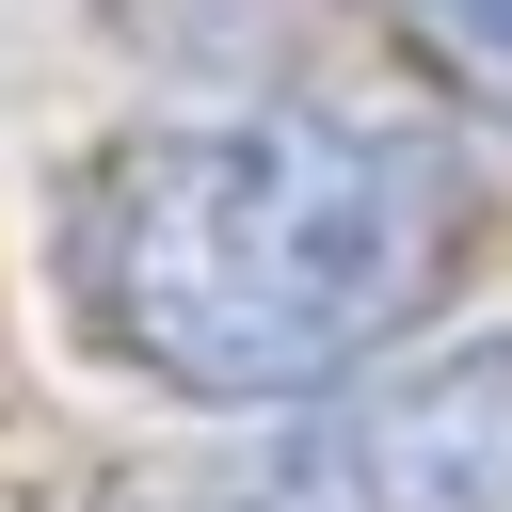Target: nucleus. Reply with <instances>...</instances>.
I'll list each match as a JSON object with an SVG mask.
<instances>
[{"label": "nucleus", "instance_id": "obj_1", "mask_svg": "<svg viewBox=\"0 0 512 512\" xmlns=\"http://www.w3.org/2000/svg\"><path fill=\"white\" fill-rule=\"evenodd\" d=\"M448 240H464V160L416 112H336V96L128 128L48 208L64 320L128 384L208 416H304L368 384L448 288Z\"/></svg>", "mask_w": 512, "mask_h": 512}, {"label": "nucleus", "instance_id": "obj_2", "mask_svg": "<svg viewBox=\"0 0 512 512\" xmlns=\"http://www.w3.org/2000/svg\"><path fill=\"white\" fill-rule=\"evenodd\" d=\"M128 512H512V320L304 400L224 480L128 496Z\"/></svg>", "mask_w": 512, "mask_h": 512}, {"label": "nucleus", "instance_id": "obj_3", "mask_svg": "<svg viewBox=\"0 0 512 512\" xmlns=\"http://www.w3.org/2000/svg\"><path fill=\"white\" fill-rule=\"evenodd\" d=\"M400 32H416L480 112H512V0H400Z\"/></svg>", "mask_w": 512, "mask_h": 512}]
</instances>
